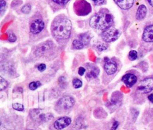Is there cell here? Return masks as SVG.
Returning <instances> with one entry per match:
<instances>
[{"label":"cell","mask_w":153,"mask_h":130,"mask_svg":"<svg viewBox=\"0 0 153 130\" xmlns=\"http://www.w3.org/2000/svg\"><path fill=\"white\" fill-rule=\"evenodd\" d=\"M72 28L70 19L64 14H59L52 21L51 32L56 40H66L71 35Z\"/></svg>","instance_id":"6da1fadb"},{"label":"cell","mask_w":153,"mask_h":130,"mask_svg":"<svg viewBox=\"0 0 153 130\" xmlns=\"http://www.w3.org/2000/svg\"><path fill=\"white\" fill-rule=\"evenodd\" d=\"M114 22L111 13L107 9H102L95 13L90 19V26L99 30H106L109 28Z\"/></svg>","instance_id":"7a4b0ae2"},{"label":"cell","mask_w":153,"mask_h":130,"mask_svg":"<svg viewBox=\"0 0 153 130\" xmlns=\"http://www.w3.org/2000/svg\"><path fill=\"white\" fill-rule=\"evenodd\" d=\"M45 24L42 15L39 13L35 14L29 21V31L31 34L36 35L41 34L45 29Z\"/></svg>","instance_id":"3957f363"},{"label":"cell","mask_w":153,"mask_h":130,"mask_svg":"<svg viewBox=\"0 0 153 130\" xmlns=\"http://www.w3.org/2000/svg\"><path fill=\"white\" fill-rule=\"evenodd\" d=\"M55 50V45L51 41L42 43L34 49V54L38 58H48L53 55Z\"/></svg>","instance_id":"277c9868"},{"label":"cell","mask_w":153,"mask_h":130,"mask_svg":"<svg viewBox=\"0 0 153 130\" xmlns=\"http://www.w3.org/2000/svg\"><path fill=\"white\" fill-rule=\"evenodd\" d=\"M75 13L79 16H84L91 11V6L85 0H76L74 4Z\"/></svg>","instance_id":"5b68a950"},{"label":"cell","mask_w":153,"mask_h":130,"mask_svg":"<svg viewBox=\"0 0 153 130\" xmlns=\"http://www.w3.org/2000/svg\"><path fill=\"white\" fill-rule=\"evenodd\" d=\"M153 90V77H148L143 78L139 83L136 87V92L143 95L150 93Z\"/></svg>","instance_id":"8992f818"},{"label":"cell","mask_w":153,"mask_h":130,"mask_svg":"<svg viewBox=\"0 0 153 130\" xmlns=\"http://www.w3.org/2000/svg\"><path fill=\"white\" fill-rule=\"evenodd\" d=\"M75 104V100L73 97L69 95H65L62 96L56 103L57 111H61V112L65 111L72 108Z\"/></svg>","instance_id":"52a82bcc"},{"label":"cell","mask_w":153,"mask_h":130,"mask_svg":"<svg viewBox=\"0 0 153 130\" xmlns=\"http://www.w3.org/2000/svg\"><path fill=\"white\" fill-rule=\"evenodd\" d=\"M29 115L32 119L37 122H45L53 118V116L50 113H44L40 109H32L29 112Z\"/></svg>","instance_id":"ba28073f"},{"label":"cell","mask_w":153,"mask_h":130,"mask_svg":"<svg viewBox=\"0 0 153 130\" xmlns=\"http://www.w3.org/2000/svg\"><path fill=\"white\" fill-rule=\"evenodd\" d=\"M120 35V32L119 30L115 28H109L106 30H104L102 32L101 37L104 41L107 43H111L117 40Z\"/></svg>","instance_id":"9c48e42d"},{"label":"cell","mask_w":153,"mask_h":130,"mask_svg":"<svg viewBox=\"0 0 153 130\" xmlns=\"http://www.w3.org/2000/svg\"><path fill=\"white\" fill-rule=\"evenodd\" d=\"M105 64H104V69L105 72L108 75L114 74L117 70V63L111 59H109L108 58H105Z\"/></svg>","instance_id":"30bf717a"},{"label":"cell","mask_w":153,"mask_h":130,"mask_svg":"<svg viewBox=\"0 0 153 130\" xmlns=\"http://www.w3.org/2000/svg\"><path fill=\"white\" fill-rule=\"evenodd\" d=\"M71 123V119L69 117L65 116L56 120L54 123V127L56 129L61 130L68 127Z\"/></svg>","instance_id":"8fae6325"},{"label":"cell","mask_w":153,"mask_h":130,"mask_svg":"<svg viewBox=\"0 0 153 130\" xmlns=\"http://www.w3.org/2000/svg\"><path fill=\"white\" fill-rule=\"evenodd\" d=\"M70 0H47L48 4L54 11L64 8Z\"/></svg>","instance_id":"7c38bea8"},{"label":"cell","mask_w":153,"mask_h":130,"mask_svg":"<svg viewBox=\"0 0 153 130\" xmlns=\"http://www.w3.org/2000/svg\"><path fill=\"white\" fill-rule=\"evenodd\" d=\"M121 80L127 87H131L136 83L137 81V77L135 74L129 72L124 74Z\"/></svg>","instance_id":"4fadbf2b"},{"label":"cell","mask_w":153,"mask_h":130,"mask_svg":"<svg viewBox=\"0 0 153 130\" xmlns=\"http://www.w3.org/2000/svg\"><path fill=\"white\" fill-rule=\"evenodd\" d=\"M142 40L146 43L153 42V24L145 28L142 34Z\"/></svg>","instance_id":"5bb4252c"},{"label":"cell","mask_w":153,"mask_h":130,"mask_svg":"<svg viewBox=\"0 0 153 130\" xmlns=\"http://www.w3.org/2000/svg\"><path fill=\"white\" fill-rule=\"evenodd\" d=\"M117 5L122 10H128L134 5V0H114Z\"/></svg>","instance_id":"9a60e30c"},{"label":"cell","mask_w":153,"mask_h":130,"mask_svg":"<svg viewBox=\"0 0 153 130\" xmlns=\"http://www.w3.org/2000/svg\"><path fill=\"white\" fill-rule=\"evenodd\" d=\"M147 13V8L146 7L143 5H140L137 10L136 14V19L137 20H142L144 19L146 16Z\"/></svg>","instance_id":"2e32d148"},{"label":"cell","mask_w":153,"mask_h":130,"mask_svg":"<svg viewBox=\"0 0 153 130\" xmlns=\"http://www.w3.org/2000/svg\"><path fill=\"white\" fill-rule=\"evenodd\" d=\"M99 74V69L97 66L89 68L88 72L86 74V77L88 79H93L97 77Z\"/></svg>","instance_id":"e0dca14e"},{"label":"cell","mask_w":153,"mask_h":130,"mask_svg":"<svg viewBox=\"0 0 153 130\" xmlns=\"http://www.w3.org/2000/svg\"><path fill=\"white\" fill-rule=\"evenodd\" d=\"M122 98H123V95L120 92H114L111 99V103L113 105H117L120 102H121Z\"/></svg>","instance_id":"ac0fdd59"},{"label":"cell","mask_w":153,"mask_h":130,"mask_svg":"<svg viewBox=\"0 0 153 130\" xmlns=\"http://www.w3.org/2000/svg\"><path fill=\"white\" fill-rule=\"evenodd\" d=\"M85 44L82 41L79 40H74L72 42V46L75 49H81L84 47Z\"/></svg>","instance_id":"d6986e66"},{"label":"cell","mask_w":153,"mask_h":130,"mask_svg":"<svg viewBox=\"0 0 153 130\" xmlns=\"http://www.w3.org/2000/svg\"><path fill=\"white\" fill-rule=\"evenodd\" d=\"M41 85V84L40 81H32L29 84V88L32 90H34L36 89L38 87H39Z\"/></svg>","instance_id":"ffe728a7"},{"label":"cell","mask_w":153,"mask_h":130,"mask_svg":"<svg viewBox=\"0 0 153 130\" xmlns=\"http://www.w3.org/2000/svg\"><path fill=\"white\" fill-rule=\"evenodd\" d=\"M31 11V5L29 4H26L22 7L21 8V11L25 14H28Z\"/></svg>","instance_id":"44dd1931"},{"label":"cell","mask_w":153,"mask_h":130,"mask_svg":"<svg viewBox=\"0 0 153 130\" xmlns=\"http://www.w3.org/2000/svg\"><path fill=\"white\" fill-rule=\"evenodd\" d=\"M79 40L81 41H82L83 42V43L85 44L86 43H88L90 40V36L87 34H81L79 36Z\"/></svg>","instance_id":"7402d4cb"},{"label":"cell","mask_w":153,"mask_h":130,"mask_svg":"<svg viewBox=\"0 0 153 130\" xmlns=\"http://www.w3.org/2000/svg\"><path fill=\"white\" fill-rule=\"evenodd\" d=\"M72 84L73 86L76 88V89H78L79 87H81L82 85V81L78 78H75L73 79L72 81Z\"/></svg>","instance_id":"603a6c76"},{"label":"cell","mask_w":153,"mask_h":130,"mask_svg":"<svg viewBox=\"0 0 153 130\" xmlns=\"http://www.w3.org/2000/svg\"><path fill=\"white\" fill-rule=\"evenodd\" d=\"M8 86V82L2 78V77H0V90L2 91L7 88Z\"/></svg>","instance_id":"cb8c5ba5"},{"label":"cell","mask_w":153,"mask_h":130,"mask_svg":"<svg viewBox=\"0 0 153 130\" xmlns=\"http://www.w3.org/2000/svg\"><path fill=\"white\" fill-rule=\"evenodd\" d=\"M137 58V52L136 50H131L128 53V59L130 61H134Z\"/></svg>","instance_id":"d4e9b609"},{"label":"cell","mask_w":153,"mask_h":130,"mask_svg":"<svg viewBox=\"0 0 153 130\" xmlns=\"http://www.w3.org/2000/svg\"><path fill=\"white\" fill-rule=\"evenodd\" d=\"M13 108L16 110H17V111H22L23 110H24V106L23 104H20V103H17V102H16V103H14L13 104Z\"/></svg>","instance_id":"484cf974"},{"label":"cell","mask_w":153,"mask_h":130,"mask_svg":"<svg viewBox=\"0 0 153 130\" xmlns=\"http://www.w3.org/2000/svg\"><path fill=\"white\" fill-rule=\"evenodd\" d=\"M16 40L17 37L15 34L12 32H10L8 34V41L11 43H14L16 41Z\"/></svg>","instance_id":"4316f807"},{"label":"cell","mask_w":153,"mask_h":130,"mask_svg":"<svg viewBox=\"0 0 153 130\" xmlns=\"http://www.w3.org/2000/svg\"><path fill=\"white\" fill-rule=\"evenodd\" d=\"M108 47V45L104 43H100L99 44H98L97 46V49L99 50V51H102L104 50L105 49H106Z\"/></svg>","instance_id":"83f0119b"},{"label":"cell","mask_w":153,"mask_h":130,"mask_svg":"<svg viewBox=\"0 0 153 130\" xmlns=\"http://www.w3.org/2000/svg\"><path fill=\"white\" fill-rule=\"evenodd\" d=\"M6 2L4 0H1L0 1V11L1 13L2 14L3 11L5 10V8L6 7Z\"/></svg>","instance_id":"f1b7e54d"},{"label":"cell","mask_w":153,"mask_h":130,"mask_svg":"<svg viewBox=\"0 0 153 130\" xmlns=\"http://www.w3.org/2000/svg\"><path fill=\"white\" fill-rule=\"evenodd\" d=\"M37 69L40 72H43L46 69V65L45 64H40L37 66Z\"/></svg>","instance_id":"f546056e"},{"label":"cell","mask_w":153,"mask_h":130,"mask_svg":"<svg viewBox=\"0 0 153 130\" xmlns=\"http://www.w3.org/2000/svg\"><path fill=\"white\" fill-rule=\"evenodd\" d=\"M118 126H119V122L117 120L114 121L111 128V130H117Z\"/></svg>","instance_id":"4dcf8cb0"},{"label":"cell","mask_w":153,"mask_h":130,"mask_svg":"<svg viewBox=\"0 0 153 130\" xmlns=\"http://www.w3.org/2000/svg\"><path fill=\"white\" fill-rule=\"evenodd\" d=\"M92 1L96 5H100L105 3V0H92Z\"/></svg>","instance_id":"1f68e13d"},{"label":"cell","mask_w":153,"mask_h":130,"mask_svg":"<svg viewBox=\"0 0 153 130\" xmlns=\"http://www.w3.org/2000/svg\"><path fill=\"white\" fill-rule=\"evenodd\" d=\"M85 71V69L84 67L81 66V67L79 68V69H78V74L81 76V75H82L84 74Z\"/></svg>","instance_id":"d6a6232c"},{"label":"cell","mask_w":153,"mask_h":130,"mask_svg":"<svg viewBox=\"0 0 153 130\" xmlns=\"http://www.w3.org/2000/svg\"><path fill=\"white\" fill-rule=\"evenodd\" d=\"M148 99L151 102L153 103V93H151L148 96Z\"/></svg>","instance_id":"836d02e7"},{"label":"cell","mask_w":153,"mask_h":130,"mask_svg":"<svg viewBox=\"0 0 153 130\" xmlns=\"http://www.w3.org/2000/svg\"><path fill=\"white\" fill-rule=\"evenodd\" d=\"M147 2L151 7H153V0H147Z\"/></svg>","instance_id":"e575fe53"},{"label":"cell","mask_w":153,"mask_h":130,"mask_svg":"<svg viewBox=\"0 0 153 130\" xmlns=\"http://www.w3.org/2000/svg\"><path fill=\"white\" fill-rule=\"evenodd\" d=\"M31 130H33V129H31Z\"/></svg>","instance_id":"d590c367"}]
</instances>
